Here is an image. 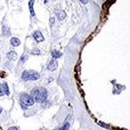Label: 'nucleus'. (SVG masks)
<instances>
[{
  "instance_id": "obj_15",
  "label": "nucleus",
  "mask_w": 130,
  "mask_h": 130,
  "mask_svg": "<svg viewBox=\"0 0 130 130\" xmlns=\"http://www.w3.org/2000/svg\"><path fill=\"white\" fill-rule=\"evenodd\" d=\"M80 1H81L83 4H86V3L88 2V0H80Z\"/></svg>"
},
{
  "instance_id": "obj_9",
  "label": "nucleus",
  "mask_w": 130,
  "mask_h": 130,
  "mask_svg": "<svg viewBox=\"0 0 130 130\" xmlns=\"http://www.w3.org/2000/svg\"><path fill=\"white\" fill-rule=\"evenodd\" d=\"M33 4H34V0H30L29 1V8H30V12H31V15H35L34 13V10H33Z\"/></svg>"
},
{
  "instance_id": "obj_8",
  "label": "nucleus",
  "mask_w": 130,
  "mask_h": 130,
  "mask_svg": "<svg viewBox=\"0 0 130 130\" xmlns=\"http://www.w3.org/2000/svg\"><path fill=\"white\" fill-rule=\"evenodd\" d=\"M7 57H8L10 60H16V59H17V54H16L14 51H10V52L7 54Z\"/></svg>"
},
{
  "instance_id": "obj_12",
  "label": "nucleus",
  "mask_w": 130,
  "mask_h": 130,
  "mask_svg": "<svg viewBox=\"0 0 130 130\" xmlns=\"http://www.w3.org/2000/svg\"><path fill=\"white\" fill-rule=\"evenodd\" d=\"M69 126H70V125H69V123H68V122H66V123H65V124H64V125H63L60 129H58V130H68V129H69Z\"/></svg>"
},
{
  "instance_id": "obj_11",
  "label": "nucleus",
  "mask_w": 130,
  "mask_h": 130,
  "mask_svg": "<svg viewBox=\"0 0 130 130\" xmlns=\"http://www.w3.org/2000/svg\"><path fill=\"white\" fill-rule=\"evenodd\" d=\"M65 16H66V14H65V12H63V11H60V12L58 13V18H59L60 20H63V19L65 18Z\"/></svg>"
},
{
  "instance_id": "obj_16",
  "label": "nucleus",
  "mask_w": 130,
  "mask_h": 130,
  "mask_svg": "<svg viewBox=\"0 0 130 130\" xmlns=\"http://www.w3.org/2000/svg\"><path fill=\"white\" fill-rule=\"evenodd\" d=\"M27 59V56H23V58L21 59V61H24V60H26Z\"/></svg>"
},
{
  "instance_id": "obj_13",
  "label": "nucleus",
  "mask_w": 130,
  "mask_h": 130,
  "mask_svg": "<svg viewBox=\"0 0 130 130\" xmlns=\"http://www.w3.org/2000/svg\"><path fill=\"white\" fill-rule=\"evenodd\" d=\"M31 54H33V55H38V54H40V50H38V49H34V50L31 51Z\"/></svg>"
},
{
  "instance_id": "obj_4",
  "label": "nucleus",
  "mask_w": 130,
  "mask_h": 130,
  "mask_svg": "<svg viewBox=\"0 0 130 130\" xmlns=\"http://www.w3.org/2000/svg\"><path fill=\"white\" fill-rule=\"evenodd\" d=\"M33 37H34V39H35L36 42H42V41H44V37L41 34V32H39V31H35L33 33Z\"/></svg>"
},
{
  "instance_id": "obj_6",
  "label": "nucleus",
  "mask_w": 130,
  "mask_h": 130,
  "mask_svg": "<svg viewBox=\"0 0 130 130\" xmlns=\"http://www.w3.org/2000/svg\"><path fill=\"white\" fill-rule=\"evenodd\" d=\"M47 68L49 69V70H55L56 68H57V62L55 61V60H51V61H49V63H48V65H47Z\"/></svg>"
},
{
  "instance_id": "obj_3",
  "label": "nucleus",
  "mask_w": 130,
  "mask_h": 130,
  "mask_svg": "<svg viewBox=\"0 0 130 130\" xmlns=\"http://www.w3.org/2000/svg\"><path fill=\"white\" fill-rule=\"evenodd\" d=\"M20 100H21L22 104L27 105V106H31L35 102V100L33 99V97L31 95H28V94H22L21 97H20Z\"/></svg>"
},
{
  "instance_id": "obj_10",
  "label": "nucleus",
  "mask_w": 130,
  "mask_h": 130,
  "mask_svg": "<svg viewBox=\"0 0 130 130\" xmlns=\"http://www.w3.org/2000/svg\"><path fill=\"white\" fill-rule=\"evenodd\" d=\"M61 56V52H59V51H52V57L53 58H59Z\"/></svg>"
},
{
  "instance_id": "obj_5",
  "label": "nucleus",
  "mask_w": 130,
  "mask_h": 130,
  "mask_svg": "<svg viewBox=\"0 0 130 130\" xmlns=\"http://www.w3.org/2000/svg\"><path fill=\"white\" fill-rule=\"evenodd\" d=\"M4 94L9 95V90L7 88V84H0V96Z\"/></svg>"
},
{
  "instance_id": "obj_17",
  "label": "nucleus",
  "mask_w": 130,
  "mask_h": 130,
  "mask_svg": "<svg viewBox=\"0 0 130 130\" xmlns=\"http://www.w3.org/2000/svg\"><path fill=\"white\" fill-rule=\"evenodd\" d=\"M1 111H2V109H1V107H0V113H1Z\"/></svg>"
},
{
  "instance_id": "obj_7",
  "label": "nucleus",
  "mask_w": 130,
  "mask_h": 130,
  "mask_svg": "<svg viewBox=\"0 0 130 130\" xmlns=\"http://www.w3.org/2000/svg\"><path fill=\"white\" fill-rule=\"evenodd\" d=\"M10 43H11V45H12V46H15V47H17V46H19V45H20V40H19L18 38H15V37H13V38H11V41H10Z\"/></svg>"
},
{
  "instance_id": "obj_1",
  "label": "nucleus",
  "mask_w": 130,
  "mask_h": 130,
  "mask_svg": "<svg viewBox=\"0 0 130 130\" xmlns=\"http://www.w3.org/2000/svg\"><path fill=\"white\" fill-rule=\"evenodd\" d=\"M31 96L37 102H43L47 97V90L45 88H34L31 91Z\"/></svg>"
},
{
  "instance_id": "obj_14",
  "label": "nucleus",
  "mask_w": 130,
  "mask_h": 130,
  "mask_svg": "<svg viewBox=\"0 0 130 130\" xmlns=\"http://www.w3.org/2000/svg\"><path fill=\"white\" fill-rule=\"evenodd\" d=\"M8 130H19V129H18V127H10Z\"/></svg>"
},
{
  "instance_id": "obj_2",
  "label": "nucleus",
  "mask_w": 130,
  "mask_h": 130,
  "mask_svg": "<svg viewBox=\"0 0 130 130\" xmlns=\"http://www.w3.org/2000/svg\"><path fill=\"white\" fill-rule=\"evenodd\" d=\"M40 77V75L35 71H24L22 73V79L23 80H36Z\"/></svg>"
}]
</instances>
